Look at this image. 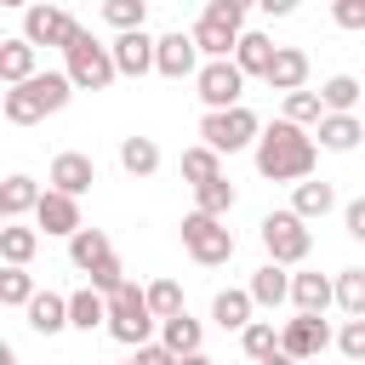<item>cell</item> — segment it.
<instances>
[{
	"label": "cell",
	"mask_w": 365,
	"mask_h": 365,
	"mask_svg": "<svg viewBox=\"0 0 365 365\" xmlns=\"http://www.w3.org/2000/svg\"><path fill=\"white\" fill-rule=\"evenodd\" d=\"M240 200V188L228 177H211V182H194V211H211V217H228Z\"/></svg>",
	"instance_id": "obj_30"
},
{
	"label": "cell",
	"mask_w": 365,
	"mask_h": 365,
	"mask_svg": "<svg viewBox=\"0 0 365 365\" xmlns=\"http://www.w3.org/2000/svg\"><path fill=\"white\" fill-rule=\"evenodd\" d=\"M262 251L274 257V262H302L308 251H314V228H308V217L302 211H268L262 217Z\"/></svg>",
	"instance_id": "obj_7"
},
{
	"label": "cell",
	"mask_w": 365,
	"mask_h": 365,
	"mask_svg": "<svg viewBox=\"0 0 365 365\" xmlns=\"http://www.w3.org/2000/svg\"><path fill=\"white\" fill-rule=\"evenodd\" d=\"M80 86L68 80V68L63 74H29V80H17V86H6V97H0V108H6V120L11 125H34V120H46V114H57V108H68V97H74Z\"/></svg>",
	"instance_id": "obj_2"
},
{
	"label": "cell",
	"mask_w": 365,
	"mask_h": 365,
	"mask_svg": "<svg viewBox=\"0 0 365 365\" xmlns=\"http://www.w3.org/2000/svg\"><path fill=\"white\" fill-rule=\"evenodd\" d=\"M314 160H319V143L297 120L279 114L274 125H262V137H257V171L268 182H302V177H314Z\"/></svg>",
	"instance_id": "obj_1"
},
{
	"label": "cell",
	"mask_w": 365,
	"mask_h": 365,
	"mask_svg": "<svg viewBox=\"0 0 365 365\" xmlns=\"http://www.w3.org/2000/svg\"><path fill=\"white\" fill-rule=\"evenodd\" d=\"M251 308H257L251 285H245V291H217V297H211V319H217L222 331H245V325H251Z\"/></svg>",
	"instance_id": "obj_23"
},
{
	"label": "cell",
	"mask_w": 365,
	"mask_h": 365,
	"mask_svg": "<svg viewBox=\"0 0 365 365\" xmlns=\"http://www.w3.org/2000/svg\"><path fill=\"white\" fill-rule=\"evenodd\" d=\"M137 359H143V365H177V354H171L165 342H143V348H137Z\"/></svg>",
	"instance_id": "obj_43"
},
{
	"label": "cell",
	"mask_w": 365,
	"mask_h": 365,
	"mask_svg": "<svg viewBox=\"0 0 365 365\" xmlns=\"http://www.w3.org/2000/svg\"><path fill=\"white\" fill-rule=\"evenodd\" d=\"M291 211H302V217L314 222V217L336 211V188H331V182H314V177H302V182H297V194H291Z\"/></svg>",
	"instance_id": "obj_28"
},
{
	"label": "cell",
	"mask_w": 365,
	"mask_h": 365,
	"mask_svg": "<svg viewBox=\"0 0 365 365\" xmlns=\"http://www.w3.org/2000/svg\"><path fill=\"white\" fill-rule=\"evenodd\" d=\"M336 308L354 319V314H365V268H342L336 274Z\"/></svg>",
	"instance_id": "obj_36"
},
{
	"label": "cell",
	"mask_w": 365,
	"mask_h": 365,
	"mask_svg": "<svg viewBox=\"0 0 365 365\" xmlns=\"http://www.w3.org/2000/svg\"><path fill=\"white\" fill-rule=\"evenodd\" d=\"M291 302H297V314H325L336 302V279H325V274H291Z\"/></svg>",
	"instance_id": "obj_17"
},
{
	"label": "cell",
	"mask_w": 365,
	"mask_h": 365,
	"mask_svg": "<svg viewBox=\"0 0 365 365\" xmlns=\"http://www.w3.org/2000/svg\"><path fill=\"white\" fill-rule=\"evenodd\" d=\"M257 6H262L268 17H291V11H297V0H257Z\"/></svg>",
	"instance_id": "obj_45"
},
{
	"label": "cell",
	"mask_w": 365,
	"mask_h": 365,
	"mask_svg": "<svg viewBox=\"0 0 365 365\" xmlns=\"http://www.w3.org/2000/svg\"><path fill=\"white\" fill-rule=\"evenodd\" d=\"M143 17H148V0H103V23H114L120 34L143 29Z\"/></svg>",
	"instance_id": "obj_38"
},
{
	"label": "cell",
	"mask_w": 365,
	"mask_h": 365,
	"mask_svg": "<svg viewBox=\"0 0 365 365\" xmlns=\"http://www.w3.org/2000/svg\"><path fill=\"white\" fill-rule=\"evenodd\" d=\"M257 365H302V359H291L285 348H274V354H268V359H257Z\"/></svg>",
	"instance_id": "obj_46"
},
{
	"label": "cell",
	"mask_w": 365,
	"mask_h": 365,
	"mask_svg": "<svg viewBox=\"0 0 365 365\" xmlns=\"http://www.w3.org/2000/svg\"><path fill=\"white\" fill-rule=\"evenodd\" d=\"M251 297H257V308H279L285 297H291V274H285V262H262L257 274H251Z\"/></svg>",
	"instance_id": "obj_22"
},
{
	"label": "cell",
	"mask_w": 365,
	"mask_h": 365,
	"mask_svg": "<svg viewBox=\"0 0 365 365\" xmlns=\"http://www.w3.org/2000/svg\"><path fill=\"white\" fill-rule=\"evenodd\" d=\"M125 365H143V359H137V354H131V359H125Z\"/></svg>",
	"instance_id": "obj_51"
},
{
	"label": "cell",
	"mask_w": 365,
	"mask_h": 365,
	"mask_svg": "<svg viewBox=\"0 0 365 365\" xmlns=\"http://www.w3.org/2000/svg\"><path fill=\"white\" fill-rule=\"evenodd\" d=\"M188 34H194V46H200L205 57H234V46H240V34H245V11H234V6L211 0Z\"/></svg>",
	"instance_id": "obj_8"
},
{
	"label": "cell",
	"mask_w": 365,
	"mask_h": 365,
	"mask_svg": "<svg viewBox=\"0 0 365 365\" xmlns=\"http://www.w3.org/2000/svg\"><path fill=\"white\" fill-rule=\"evenodd\" d=\"M40 194H46V188H40L34 177H23V171H11V177L0 182V217H6V222H17V217H29V211L40 205Z\"/></svg>",
	"instance_id": "obj_16"
},
{
	"label": "cell",
	"mask_w": 365,
	"mask_h": 365,
	"mask_svg": "<svg viewBox=\"0 0 365 365\" xmlns=\"http://www.w3.org/2000/svg\"><path fill=\"white\" fill-rule=\"evenodd\" d=\"M279 348H285L291 359H314V354H325V348H331V325H325V314H297V319H285V325H279Z\"/></svg>",
	"instance_id": "obj_11"
},
{
	"label": "cell",
	"mask_w": 365,
	"mask_h": 365,
	"mask_svg": "<svg viewBox=\"0 0 365 365\" xmlns=\"http://www.w3.org/2000/svg\"><path fill=\"white\" fill-rule=\"evenodd\" d=\"M274 51H279V46H274L262 29H245V34H240V46H234V63H240L245 74L268 80V68H274Z\"/></svg>",
	"instance_id": "obj_18"
},
{
	"label": "cell",
	"mask_w": 365,
	"mask_h": 365,
	"mask_svg": "<svg viewBox=\"0 0 365 365\" xmlns=\"http://www.w3.org/2000/svg\"><path fill=\"white\" fill-rule=\"evenodd\" d=\"M182 251H188L200 268H222V262L234 257V234H228L222 217H211V211H188V217H182Z\"/></svg>",
	"instance_id": "obj_6"
},
{
	"label": "cell",
	"mask_w": 365,
	"mask_h": 365,
	"mask_svg": "<svg viewBox=\"0 0 365 365\" xmlns=\"http://www.w3.org/2000/svg\"><path fill=\"white\" fill-rule=\"evenodd\" d=\"M91 182H97V160H91V154L63 148V154L51 160V188H63V194H86Z\"/></svg>",
	"instance_id": "obj_15"
},
{
	"label": "cell",
	"mask_w": 365,
	"mask_h": 365,
	"mask_svg": "<svg viewBox=\"0 0 365 365\" xmlns=\"http://www.w3.org/2000/svg\"><path fill=\"white\" fill-rule=\"evenodd\" d=\"M0 6H11V11H29V6H34V0H0Z\"/></svg>",
	"instance_id": "obj_49"
},
{
	"label": "cell",
	"mask_w": 365,
	"mask_h": 365,
	"mask_svg": "<svg viewBox=\"0 0 365 365\" xmlns=\"http://www.w3.org/2000/svg\"><path fill=\"white\" fill-rule=\"evenodd\" d=\"M222 6H234V11H251V6H257V0H222Z\"/></svg>",
	"instance_id": "obj_50"
},
{
	"label": "cell",
	"mask_w": 365,
	"mask_h": 365,
	"mask_svg": "<svg viewBox=\"0 0 365 365\" xmlns=\"http://www.w3.org/2000/svg\"><path fill=\"white\" fill-rule=\"evenodd\" d=\"M68 57V80L80 86V91H108L114 80H120V63H114V46H103V40H91L86 29H80V40L63 51Z\"/></svg>",
	"instance_id": "obj_4"
},
{
	"label": "cell",
	"mask_w": 365,
	"mask_h": 365,
	"mask_svg": "<svg viewBox=\"0 0 365 365\" xmlns=\"http://www.w3.org/2000/svg\"><path fill=\"white\" fill-rule=\"evenodd\" d=\"M319 97H325V114H354V103H359V80H354V74H331V80L319 86Z\"/></svg>",
	"instance_id": "obj_33"
},
{
	"label": "cell",
	"mask_w": 365,
	"mask_h": 365,
	"mask_svg": "<svg viewBox=\"0 0 365 365\" xmlns=\"http://www.w3.org/2000/svg\"><path fill=\"white\" fill-rule=\"evenodd\" d=\"M0 302H6V308H29V302H34V274H29L23 262H6V274H0Z\"/></svg>",
	"instance_id": "obj_32"
},
{
	"label": "cell",
	"mask_w": 365,
	"mask_h": 365,
	"mask_svg": "<svg viewBox=\"0 0 365 365\" xmlns=\"http://www.w3.org/2000/svg\"><path fill=\"white\" fill-rule=\"evenodd\" d=\"M148 308H154L160 319L182 314V285H177V279H154V285H148Z\"/></svg>",
	"instance_id": "obj_39"
},
{
	"label": "cell",
	"mask_w": 365,
	"mask_h": 365,
	"mask_svg": "<svg viewBox=\"0 0 365 365\" xmlns=\"http://www.w3.org/2000/svg\"><path fill=\"white\" fill-rule=\"evenodd\" d=\"M154 331H160V314L148 308V291H137L131 279L108 297V336L114 342H125V348H143V342H154Z\"/></svg>",
	"instance_id": "obj_3"
},
{
	"label": "cell",
	"mask_w": 365,
	"mask_h": 365,
	"mask_svg": "<svg viewBox=\"0 0 365 365\" xmlns=\"http://www.w3.org/2000/svg\"><path fill=\"white\" fill-rule=\"evenodd\" d=\"M0 365H17V354H11V342H0Z\"/></svg>",
	"instance_id": "obj_47"
},
{
	"label": "cell",
	"mask_w": 365,
	"mask_h": 365,
	"mask_svg": "<svg viewBox=\"0 0 365 365\" xmlns=\"http://www.w3.org/2000/svg\"><path fill=\"white\" fill-rule=\"evenodd\" d=\"M68 325H80V331H97V325H108V297H103L97 285L74 291V297H68Z\"/></svg>",
	"instance_id": "obj_27"
},
{
	"label": "cell",
	"mask_w": 365,
	"mask_h": 365,
	"mask_svg": "<svg viewBox=\"0 0 365 365\" xmlns=\"http://www.w3.org/2000/svg\"><path fill=\"white\" fill-rule=\"evenodd\" d=\"M200 137H205L217 154H240V148H251V143L262 137V120H257L245 103H234V108H205Z\"/></svg>",
	"instance_id": "obj_5"
},
{
	"label": "cell",
	"mask_w": 365,
	"mask_h": 365,
	"mask_svg": "<svg viewBox=\"0 0 365 365\" xmlns=\"http://www.w3.org/2000/svg\"><path fill=\"white\" fill-rule=\"evenodd\" d=\"M240 348H245L251 359H268V354L279 348V331H274V319H251V325L240 331Z\"/></svg>",
	"instance_id": "obj_37"
},
{
	"label": "cell",
	"mask_w": 365,
	"mask_h": 365,
	"mask_svg": "<svg viewBox=\"0 0 365 365\" xmlns=\"http://www.w3.org/2000/svg\"><path fill=\"white\" fill-rule=\"evenodd\" d=\"M34 222L46 228V234H74V228H86L80 222V194H63V188H46L40 194V205H34Z\"/></svg>",
	"instance_id": "obj_14"
},
{
	"label": "cell",
	"mask_w": 365,
	"mask_h": 365,
	"mask_svg": "<svg viewBox=\"0 0 365 365\" xmlns=\"http://www.w3.org/2000/svg\"><path fill=\"white\" fill-rule=\"evenodd\" d=\"M34 51H40V46H34L29 34L0 40V80H6V86H17V80H29V74H40V68H34Z\"/></svg>",
	"instance_id": "obj_19"
},
{
	"label": "cell",
	"mask_w": 365,
	"mask_h": 365,
	"mask_svg": "<svg viewBox=\"0 0 365 365\" xmlns=\"http://www.w3.org/2000/svg\"><path fill=\"white\" fill-rule=\"evenodd\" d=\"M120 165H125L131 177H154V171H160V143H154V137H125V143H120Z\"/></svg>",
	"instance_id": "obj_29"
},
{
	"label": "cell",
	"mask_w": 365,
	"mask_h": 365,
	"mask_svg": "<svg viewBox=\"0 0 365 365\" xmlns=\"http://www.w3.org/2000/svg\"><path fill=\"white\" fill-rule=\"evenodd\" d=\"M91 285H97L103 297H114V291L125 285V268H120V257H114V251H108V257H103V262L91 268Z\"/></svg>",
	"instance_id": "obj_40"
},
{
	"label": "cell",
	"mask_w": 365,
	"mask_h": 365,
	"mask_svg": "<svg viewBox=\"0 0 365 365\" xmlns=\"http://www.w3.org/2000/svg\"><path fill=\"white\" fill-rule=\"evenodd\" d=\"M182 177H188V182H211V177H222V154H217L211 143L182 148Z\"/></svg>",
	"instance_id": "obj_34"
},
{
	"label": "cell",
	"mask_w": 365,
	"mask_h": 365,
	"mask_svg": "<svg viewBox=\"0 0 365 365\" xmlns=\"http://www.w3.org/2000/svg\"><path fill=\"white\" fill-rule=\"evenodd\" d=\"M336 29H365V0H331Z\"/></svg>",
	"instance_id": "obj_42"
},
{
	"label": "cell",
	"mask_w": 365,
	"mask_h": 365,
	"mask_svg": "<svg viewBox=\"0 0 365 365\" xmlns=\"http://www.w3.org/2000/svg\"><path fill=\"white\" fill-rule=\"evenodd\" d=\"M336 348H342L348 359H359V365H365V314H354V319L336 331Z\"/></svg>",
	"instance_id": "obj_41"
},
{
	"label": "cell",
	"mask_w": 365,
	"mask_h": 365,
	"mask_svg": "<svg viewBox=\"0 0 365 365\" xmlns=\"http://www.w3.org/2000/svg\"><path fill=\"white\" fill-rule=\"evenodd\" d=\"M23 34H29L34 46H57V51H68V46L80 40V23H74L63 6H46V0H34V6L23 11Z\"/></svg>",
	"instance_id": "obj_10"
},
{
	"label": "cell",
	"mask_w": 365,
	"mask_h": 365,
	"mask_svg": "<svg viewBox=\"0 0 365 365\" xmlns=\"http://www.w3.org/2000/svg\"><path fill=\"white\" fill-rule=\"evenodd\" d=\"M314 137H319V148H331V154H348V148H359L365 125H359L354 114H325V120L314 125Z\"/></svg>",
	"instance_id": "obj_21"
},
{
	"label": "cell",
	"mask_w": 365,
	"mask_h": 365,
	"mask_svg": "<svg viewBox=\"0 0 365 365\" xmlns=\"http://www.w3.org/2000/svg\"><path fill=\"white\" fill-rule=\"evenodd\" d=\"M200 46H194V34H182V29H171V34H160V63H154V74H165V80H194L200 74Z\"/></svg>",
	"instance_id": "obj_12"
},
{
	"label": "cell",
	"mask_w": 365,
	"mask_h": 365,
	"mask_svg": "<svg viewBox=\"0 0 365 365\" xmlns=\"http://www.w3.org/2000/svg\"><path fill=\"white\" fill-rule=\"evenodd\" d=\"M177 365H211V359H205V354H182Z\"/></svg>",
	"instance_id": "obj_48"
},
{
	"label": "cell",
	"mask_w": 365,
	"mask_h": 365,
	"mask_svg": "<svg viewBox=\"0 0 365 365\" xmlns=\"http://www.w3.org/2000/svg\"><path fill=\"white\" fill-rule=\"evenodd\" d=\"M285 120H297V125H319L325 120V97L319 91H285Z\"/></svg>",
	"instance_id": "obj_35"
},
{
	"label": "cell",
	"mask_w": 365,
	"mask_h": 365,
	"mask_svg": "<svg viewBox=\"0 0 365 365\" xmlns=\"http://www.w3.org/2000/svg\"><path fill=\"white\" fill-rule=\"evenodd\" d=\"M23 314H29V325H34L40 336H57V331L68 325V297H57V291H34V302H29Z\"/></svg>",
	"instance_id": "obj_24"
},
{
	"label": "cell",
	"mask_w": 365,
	"mask_h": 365,
	"mask_svg": "<svg viewBox=\"0 0 365 365\" xmlns=\"http://www.w3.org/2000/svg\"><path fill=\"white\" fill-rule=\"evenodd\" d=\"M108 251H114V245H108V234H103V228H74V234H68V262H74L80 274H91Z\"/></svg>",
	"instance_id": "obj_25"
},
{
	"label": "cell",
	"mask_w": 365,
	"mask_h": 365,
	"mask_svg": "<svg viewBox=\"0 0 365 365\" xmlns=\"http://www.w3.org/2000/svg\"><path fill=\"white\" fill-rule=\"evenodd\" d=\"M114 63H120V74L143 80V74L160 63V40H154L148 29H125V34L114 40Z\"/></svg>",
	"instance_id": "obj_13"
},
{
	"label": "cell",
	"mask_w": 365,
	"mask_h": 365,
	"mask_svg": "<svg viewBox=\"0 0 365 365\" xmlns=\"http://www.w3.org/2000/svg\"><path fill=\"white\" fill-rule=\"evenodd\" d=\"M240 91H245V68H240L234 57H205V63H200V74H194V97H200L205 108H234Z\"/></svg>",
	"instance_id": "obj_9"
},
{
	"label": "cell",
	"mask_w": 365,
	"mask_h": 365,
	"mask_svg": "<svg viewBox=\"0 0 365 365\" xmlns=\"http://www.w3.org/2000/svg\"><path fill=\"white\" fill-rule=\"evenodd\" d=\"M342 222H348V234H354V240L365 245V194H359V200H354V205L342 211Z\"/></svg>",
	"instance_id": "obj_44"
},
{
	"label": "cell",
	"mask_w": 365,
	"mask_h": 365,
	"mask_svg": "<svg viewBox=\"0 0 365 365\" xmlns=\"http://www.w3.org/2000/svg\"><path fill=\"white\" fill-rule=\"evenodd\" d=\"M268 86L274 91H302L308 86V51L302 46H279L274 51V68H268Z\"/></svg>",
	"instance_id": "obj_20"
},
{
	"label": "cell",
	"mask_w": 365,
	"mask_h": 365,
	"mask_svg": "<svg viewBox=\"0 0 365 365\" xmlns=\"http://www.w3.org/2000/svg\"><path fill=\"white\" fill-rule=\"evenodd\" d=\"M34 251H40V228H23V222H6V228H0V257H6V262H23V268H29Z\"/></svg>",
	"instance_id": "obj_31"
},
{
	"label": "cell",
	"mask_w": 365,
	"mask_h": 365,
	"mask_svg": "<svg viewBox=\"0 0 365 365\" xmlns=\"http://www.w3.org/2000/svg\"><path fill=\"white\" fill-rule=\"evenodd\" d=\"M160 342L182 359V354H200V342H205V331H200V319H188V308L182 314H171V319H160Z\"/></svg>",
	"instance_id": "obj_26"
}]
</instances>
